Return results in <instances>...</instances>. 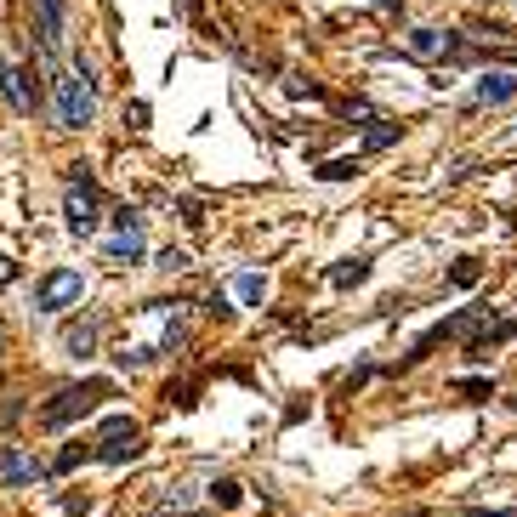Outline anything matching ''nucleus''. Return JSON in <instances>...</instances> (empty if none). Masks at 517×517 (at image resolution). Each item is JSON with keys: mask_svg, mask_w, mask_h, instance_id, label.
Segmentation results:
<instances>
[{"mask_svg": "<svg viewBox=\"0 0 517 517\" xmlns=\"http://www.w3.org/2000/svg\"><path fill=\"white\" fill-rule=\"evenodd\" d=\"M40 472H46V466H40L35 455H23L18 444L0 449V483H6V489H23V483H35Z\"/></svg>", "mask_w": 517, "mask_h": 517, "instance_id": "obj_6", "label": "nucleus"}, {"mask_svg": "<svg viewBox=\"0 0 517 517\" xmlns=\"http://www.w3.org/2000/svg\"><path fill=\"white\" fill-rule=\"evenodd\" d=\"M137 455H143V432H137V421H125V415L103 421V438H97V461H103V466H120V461H137Z\"/></svg>", "mask_w": 517, "mask_h": 517, "instance_id": "obj_3", "label": "nucleus"}, {"mask_svg": "<svg viewBox=\"0 0 517 517\" xmlns=\"http://www.w3.org/2000/svg\"><path fill=\"white\" fill-rule=\"evenodd\" d=\"M410 52L427 57V63H444V57H461L466 46L449 29H432V23H421V29H410Z\"/></svg>", "mask_w": 517, "mask_h": 517, "instance_id": "obj_5", "label": "nucleus"}, {"mask_svg": "<svg viewBox=\"0 0 517 517\" xmlns=\"http://www.w3.org/2000/svg\"><path fill=\"white\" fill-rule=\"evenodd\" d=\"M80 290H86V279H80L74 268H52L46 279H40V290H35V307L40 313H63V307L80 302Z\"/></svg>", "mask_w": 517, "mask_h": 517, "instance_id": "obj_4", "label": "nucleus"}, {"mask_svg": "<svg viewBox=\"0 0 517 517\" xmlns=\"http://www.w3.org/2000/svg\"><path fill=\"white\" fill-rule=\"evenodd\" d=\"M262 290H268V279H262V273H239V296H245L250 307L262 302Z\"/></svg>", "mask_w": 517, "mask_h": 517, "instance_id": "obj_20", "label": "nucleus"}, {"mask_svg": "<svg viewBox=\"0 0 517 517\" xmlns=\"http://www.w3.org/2000/svg\"><path fill=\"white\" fill-rule=\"evenodd\" d=\"M40 12V46H46V57L63 52V0H35Z\"/></svg>", "mask_w": 517, "mask_h": 517, "instance_id": "obj_9", "label": "nucleus"}, {"mask_svg": "<svg viewBox=\"0 0 517 517\" xmlns=\"http://www.w3.org/2000/svg\"><path fill=\"white\" fill-rule=\"evenodd\" d=\"M398 137H404V125H387V120H375L370 131H364V154H381V148H393Z\"/></svg>", "mask_w": 517, "mask_h": 517, "instance_id": "obj_13", "label": "nucleus"}, {"mask_svg": "<svg viewBox=\"0 0 517 517\" xmlns=\"http://www.w3.org/2000/svg\"><path fill=\"white\" fill-rule=\"evenodd\" d=\"M364 279H370V256H347V262L330 268V285L336 290H353V285H364Z\"/></svg>", "mask_w": 517, "mask_h": 517, "instance_id": "obj_11", "label": "nucleus"}, {"mask_svg": "<svg viewBox=\"0 0 517 517\" xmlns=\"http://www.w3.org/2000/svg\"><path fill=\"white\" fill-rule=\"evenodd\" d=\"M205 500H211V506H239V500H245V489H239L233 478H216L211 489H205Z\"/></svg>", "mask_w": 517, "mask_h": 517, "instance_id": "obj_15", "label": "nucleus"}, {"mask_svg": "<svg viewBox=\"0 0 517 517\" xmlns=\"http://www.w3.org/2000/svg\"><path fill=\"white\" fill-rule=\"evenodd\" d=\"M205 313H211V319H228L233 307H228V296H222V290H211V296H205Z\"/></svg>", "mask_w": 517, "mask_h": 517, "instance_id": "obj_23", "label": "nucleus"}, {"mask_svg": "<svg viewBox=\"0 0 517 517\" xmlns=\"http://www.w3.org/2000/svg\"><path fill=\"white\" fill-rule=\"evenodd\" d=\"M86 461H97V449H91V444H69L63 455H57V472H74V466H86Z\"/></svg>", "mask_w": 517, "mask_h": 517, "instance_id": "obj_17", "label": "nucleus"}, {"mask_svg": "<svg viewBox=\"0 0 517 517\" xmlns=\"http://www.w3.org/2000/svg\"><path fill=\"white\" fill-rule=\"evenodd\" d=\"M63 347H69V358H91V347H97V319L69 324V330H63Z\"/></svg>", "mask_w": 517, "mask_h": 517, "instance_id": "obj_12", "label": "nucleus"}, {"mask_svg": "<svg viewBox=\"0 0 517 517\" xmlns=\"http://www.w3.org/2000/svg\"><path fill=\"white\" fill-rule=\"evenodd\" d=\"M154 268H165V273H182V268H188V250H171V245H165L160 256H154Z\"/></svg>", "mask_w": 517, "mask_h": 517, "instance_id": "obj_21", "label": "nucleus"}, {"mask_svg": "<svg viewBox=\"0 0 517 517\" xmlns=\"http://www.w3.org/2000/svg\"><path fill=\"white\" fill-rule=\"evenodd\" d=\"M114 228H120V233H143V216L131 211V205H120V211H114Z\"/></svg>", "mask_w": 517, "mask_h": 517, "instance_id": "obj_22", "label": "nucleus"}, {"mask_svg": "<svg viewBox=\"0 0 517 517\" xmlns=\"http://www.w3.org/2000/svg\"><path fill=\"white\" fill-rule=\"evenodd\" d=\"M512 97H517V74L512 69H489V74H478V86H472V103H483V108L512 103Z\"/></svg>", "mask_w": 517, "mask_h": 517, "instance_id": "obj_7", "label": "nucleus"}, {"mask_svg": "<svg viewBox=\"0 0 517 517\" xmlns=\"http://www.w3.org/2000/svg\"><path fill=\"white\" fill-rule=\"evenodd\" d=\"M18 279V268H12V256H0V285H12Z\"/></svg>", "mask_w": 517, "mask_h": 517, "instance_id": "obj_25", "label": "nucleus"}, {"mask_svg": "<svg viewBox=\"0 0 517 517\" xmlns=\"http://www.w3.org/2000/svg\"><path fill=\"white\" fill-rule=\"evenodd\" d=\"M455 393H466L472 404H483V398H495V381H483V375H461V381H455Z\"/></svg>", "mask_w": 517, "mask_h": 517, "instance_id": "obj_16", "label": "nucleus"}, {"mask_svg": "<svg viewBox=\"0 0 517 517\" xmlns=\"http://www.w3.org/2000/svg\"><path fill=\"white\" fill-rule=\"evenodd\" d=\"M347 177H358V160H324L319 165V182H347Z\"/></svg>", "mask_w": 517, "mask_h": 517, "instance_id": "obj_18", "label": "nucleus"}, {"mask_svg": "<svg viewBox=\"0 0 517 517\" xmlns=\"http://www.w3.org/2000/svg\"><path fill=\"white\" fill-rule=\"evenodd\" d=\"M52 114H57L63 131L91 125V114H97V80H91L86 63H74L69 74H57V80H52Z\"/></svg>", "mask_w": 517, "mask_h": 517, "instance_id": "obj_1", "label": "nucleus"}, {"mask_svg": "<svg viewBox=\"0 0 517 517\" xmlns=\"http://www.w3.org/2000/svg\"><path fill=\"white\" fill-rule=\"evenodd\" d=\"M466 517H517V506H506V512H489V506H472Z\"/></svg>", "mask_w": 517, "mask_h": 517, "instance_id": "obj_24", "label": "nucleus"}, {"mask_svg": "<svg viewBox=\"0 0 517 517\" xmlns=\"http://www.w3.org/2000/svg\"><path fill=\"white\" fill-rule=\"evenodd\" d=\"M336 114H341V120H381V114H375V103H370V97H341V103H336Z\"/></svg>", "mask_w": 517, "mask_h": 517, "instance_id": "obj_14", "label": "nucleus"}, {"mask_svg": "<svg viewBox=\"0 0 517 517\" xmlns=\"http://www.w3.org/2000/svg\"><path fill=\"white\" fill-rule=\"evenodd\" d=\"M478 279H483V268H478V262H472V256L449 268V285H461V290H472V285H478Z\"/></svg>", "mask_w": 517, "mask_h": 517, "instance_id": "obj_19", "label": "nucleus"}, {"mask_svg": "<svg viewBox=\"0 0 517 517\" xmlns=\"http://www.w3.org/2000/svg\"><path fill=\"white\" fill-rule=\"evenodd\" d=\"M108 393H114L108 381H74V387H63V393H57L52 404L40 410V427H52V432H57V427H69V421H80V415L97 410Z\"/></svg>", "mask_w": 517, "mask_h": 517, "instance_id": "obj_2", "label": "nucleus"}, {"mask_svg": "<svg viewBox=\"0 0 517 517\" xmlns=\"http://www.w3.org/2000/svg\"><path fill=\"white\" fill-rule=\"evenodd\" d=\"M108 262H120V268H131V262H143V233H114L103 245Z\"/></svg>", "mask_w": 517, "mask_h": 517, "instance_id": "obj_10", "label": "nucleus"}, {"mask_svg": "<svg viewBox=\"0 0 517 517\" xmlns=\"http://www.w3.org/2000/svg\"><path fill=\"white\" fill-rule=\"evenodd\" d=\"M63 216H69V233H80V239H86V233L97 228V188H69Z\"/></svg>", "mask_w": 517, "mask_h": 517, "instance_id": "obj_8", "label": "nucleus"}]
</instances>
